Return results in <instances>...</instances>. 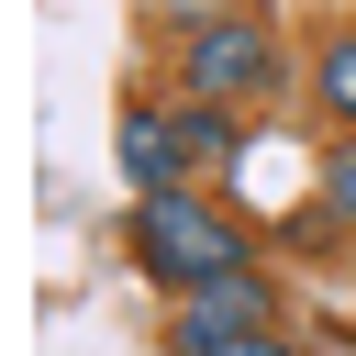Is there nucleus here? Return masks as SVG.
Segmentation results:
<instances>
[{
  "instance_id": "obj_7",
  "label": "nucleus",
  "mask_w": 356,
  "mask_h": 356,
  "mask_svg": "<svg viewBox=\"0 0 356 356\" xmlns=\"http://www.w3.org/2000/svg\"><path fill=\"white\" fill-rule=\"evenodd\" d=\"M312 211H323L334 234H356V145H334V156H323V189H312Z\"/></svg>"
},
{
  "instance_id": "obj_1",
  "label": "nucleus",
  "mask_w": 356,
  "mask_h": 356,
  "mask_svg": "<svg viewBox=\"0 0 356 356\" xmlns=\"http://www.w3.org/2000/svg\"><path fill=\"white\" fill-rule=\"evenodd\" d=\"M134 267L178 300V289H200V278H222V267H256V256H245V234H234L200 189H145V200H134Z\"/></svg>"
},
{
  "instance_id": "obj_3",
  "label": "nucleus",
  "mask_w": 356,
  "mask_h": 356,
  "mask_svg": "<svg viewBox=\"0 0 356 356\" xmlns=\"http://www.w3.org/2000/svg\"><path fill=\"white\" fill-rule=\"evenodd\" d=\"M256 334H278V278L267 267H222V278L167 300V356H234Z\"/></svg>"
},
{
  "instance_id": "obj_4",
  "label": "nucleus",
  "mask_w": 356,
  "mask_h": 356,
  "mask_svg": "<svg viewBox=\"0 0 356 356\" xmlns=\"http://www.w3.org/2000/svg\"><path fill=\"white\" fill-rule=\"evenodd\" d=\"M122 178H134V200L145 189H189V145H178V100H122Z\"/></svg>"
},
{
  "instance_id": "obj_9",
  "label": "nucleus",
  "mask_w": 356,
  "mask_h": 356,
  "mask_svg": "<svg viewBox=\"0 0 356 356\" xmlns=\"http://www.w3.org/2000/svg\"><path fill=\"white\" fill-rule=\"evenodd\" d=\"M234 356H289V345H278V334H256V345H234Z\"/></svg>"
},
{
  "instance_id": "obj_10",
  "label": "nucleus",
  "mask_w": 356,
  "mask_h": 356,
  "mask_svg": "<svg viewBox=\"0 0 356 356\" xmlns=\"http://www.w3.org/2000/svg\"><path fill=\"white\" fill-rule=\"evenodd\" d=\"M312 356H356V345H312Z\"/></svg>"
},
{
  "instance_id": "obj_5",
  "label": "nucleus",
  "mask_w": 356,
  "mask_h": 356,
  "mask_svg": "<svg viewBox=\"0 0 356 356\" xmlns=\"http://www.w3.org/2000/svg\"><path fill=\"white\" fill-rule=\"evenodd\" d=\"M178 145H189V178L200 167H234V111L222 100H178Z\"/></svg>"
},
{
  "instance_id": "obj_6",
  "label": "nucleus",
  "mask_w": 356,
  "mask_h": 356,
  "mask_svg": "<svg viewBox=\"0 0 356 356\" xmlns=\"http://www.w3.org/2000/svg\"><path fill=\"white\" fill-rule=\"evenodd\" d=\"M312 100H323V111L356 134V33H334V44L312 56Z\"/></svg>"
},
{
  "instance_id": "obj_2",
  "label": "nucleus",
  "mask_w": 356,
  "mask_h": 356,
  "mask_svg": "<svg viewBox=\"0 0 356 356\" xmlns=\"http://www.w3.org/2000/svg\"><path fill=\"white\" fill-rule=\"evenodd\" d=\"M267 89H278V33H267L245 0L178 22V100H222V111H245V100H267Z\"/></svg>"
},
{
  "instance_id": "obj_8",
  "label": "nucleus",
  "mask_w": 356,
  "mask_h": 356,
  "mask_svg": "<svg viewBox=\"0 0 356 356\" xmlns=\"http://www.w3.org/2000/svg\"><path fill=\"white\" fill-rule=\"evenodd\" d=\"M200 11H234V0H167V22H200Z\"/></svg>"
}]
</instances>
